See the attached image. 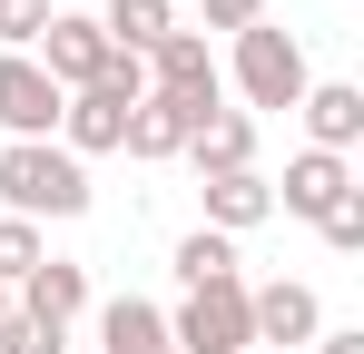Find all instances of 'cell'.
<instances>
[{"label":"cell","mask_w":364,"mask_h":354,"mask_svg":"<svg viewBox=\"0 0 364 354\" xmlns=\"http://www.w3.org/2000/svg\"><path fill=\"white\" fill-rule=\"evenodd\" d=\"M0 217H89V168L60 138H10L0 148Z\"/></svg>","instance_id":"obj_1"},{"label":"cell","mask_w":364,"mask_h":354,"mask_svg":"<svg viewBox=\"0 0 364 354\" xmlns=\"http://www.w3.org/2000/svg\"><path fill=\"white\" fill-rule=\"evenodd\" d=\"M217 79H227V89L246 99V118H256V109H296L315 69H305V40L286 30V20H256V30L227 40V69H217Z\"/></svg>","instance_id":"obj_2"},{"label":"cell","mask_w":364,"mask_h":354,"mask_svg":"<svg viewBox=\"0 0 364 354\" xmlns=\"http://www.w3.org/2000/svg\"><path fill=\"white\" fill-rule=\"evenodd\" d=\"M168 345H178V354H256V325H246V276L197 286L178 315H168Z\"/></svg>","instance_id":"obj_3"},{"label":"cell","mask_w":364,"mask_h":354,"mask_svg":"<svg viewBox=\"0 0 364 354\" xmlns=\"http://www.w3.org/2000/svg\"><path fill=\"white\" fill-rule=\"evenodd\" d=\"M148 89L158 99H178V109H197V128L227 109V79H217V50L197 40V30H168L158 50H148Z\"/></svg>","instance_id":"obj_4"},{"label":"cell","mask_w":364,"mask_h":354,"mask_svg":"<svg viewBox=\"0 0 364 354\" xmlns=\"http://www.w3.org/2000/svg\"><path fill=\"white\" fill-rule=\"evenodd\" d=\"M40 69H50V79H60V99H79V89H99V79H109V30H99V20H89V10H50V30H40Z\"/></svg>","instance_id":"obj_5"},{"label":"cell","mask_w":364,"mask_h":354,"mask_svg":"<svg viewBox=\"0 0 364 354\" xmlns=\"http://www.w3.org/2000/svg\"><path fill=\"white\" fill-rule=\"evenodd\" d=\"M246 325H256V354H305L325 335V305H315V286L276 276V286H246Z\"/></svg>","instance_id":"obj_6"},{"label":"cell","mask_w":364,"mask_h":354,"mask_svg":"<svg viewBox=\"0 0 364 354\" xmlns=\"http://www.w3.org/2000/svg\"><path fill=\"white\" fill-rule=\"evenodd\" d=\"M0 128H10V138H50V128H60V79L30 50H0Z\"/></svg>","instance_id":"obj_7"},{"label":"cell","mask_w":364,"mask_h":354,"mask_svg":"<svg viewBox=\"0 0 364 354\" xmlns=\"http://www.w3.org/2000/svg\"><path fill=\"white\" fill-rule=\"evenodd\" d=\"M345 197H355V158H325V148H296V158H286V187H276V207H286V217L325 227Z\"/></svg>","instance_id":"obj_8"},{"label":"cell","mask_w":364,"mask_h":354,"mask_svg":"<svg viewBox=\"0 0 364 354\" xmlns=\"http://www.w3.org/2000/svg\"><path fill=\"white\" fill-rule=\"evenodd\" d=\"M296 118H305V148L355 158V138H364V89H355V79H305Z\"/></svg>","instance_id":"obj_9"},{"label":"cell","mask_w":364,"mask_h":354,"mask_svg":"<svg viewBox=\"0 0 364 354\" xmlns=\"http://www.w3.org/2000/svg\"><path fill=\"white\" fill-rule=\"evenodd\" d=\"M128 109H138V99H119V89H79V99H60V128H50V138L89 168V158H109L128 138Z\"/></svg>","instance_id":"obj_10"},{"label":"cell","mask_w":364,"mask_h":354,"mask_svg":"<svg viewBox=\"0 0 364 354\" xmlns=\"http://www.w3.org/2000/svg\"><path fill=\"white\" fill-rule=\"evenodd\" d=\"M10 305H20V315H40L50 335H69V325L89 315V266H79V256H40V266H30V286L10 295Z\"/></svg>","instance_id":"obj_11"},{"label":"cell","mask_w":364,"mask_h":354,"mask_svg":"<svg viewBox=\"0 0 364 354\" xmlns=\"http://www.w3.org/2000/svg\"><path fill=\"white\" fill-rule=\"evenodd\" d=\"M187 138H197V109H178V99H158V89H148V99H138V109H128V158H138V168H168V158H187Z\"/></svg>","instance_id":"obj_12"},{"label":"cell","mask_w":364,"mask_h":354,"mask_svg":"<svg viewBox=\"0 0 364 354\" xmlns=\"http://www.w3.org/2000/svg\"><path fill=\"white\" fill-rule=\"evenodd\" d=\"M197 197H207V227H217V236H246V227H266V217H276V177H256V168L197 177Z\"/></svg>","instance_id":"obj_13"},{"label":"cell","mask_w":364,"mask_h":354,"mask_svg":"<svg viewBox=\"0 0 364 354\" xmlns=\"http://www.w3.org/2000/svg\"><path fill=\"white\" fill-rule=\"evenodd\" d=\"M99 354H178V345H168V305L109 295V305H99Z\"/></svg>","instance_id":"obj_14"},{"label":"cell","mask_w":364,"mask_h":354,"mask_svg":"<svg viewBox=\"0 0 364 354\" xmlns=\"http://www.w3.org/2000/svg\"><path fill=\"white\" fill-rule=\"evenodd\" d=\"M187 168H197V177H237V168H256V118H246V109H217L197 138H187Z\"/></svg>","instance_id":"obj_15"},{"label":"cell","mask_w":364,"mask_h":354,"mask_svg":"<svg viewBox=\"0 0 364 354\" xmlns=\"http://www.w3.org/2000/svg\"><path fill=\"white\" fill-rule=\"evenodd\" d=\"M99 30H109V50H128V59H148L168 30H178V0H109V10H89Z\"/></svg>","instance_id":"obj_16"},{"label":"cell","mask_w":364,"mask_h":354,"mask_svg":"<svg viewBox=\"0 0 364 354\" xmlns=\"http://www.w3.org/2000/svg\"><path fill=\"white\" fill-rule=\"evenodd\" d=\"M168 266H178V286H187V295H197V286H227V276H237V236H217V227H187Z\"/></svg>","instance_id":"obj_17"},{"label":"cell","mask_w":364,"mask_h":354,"mask_svg":"<svg viewBox=\"0 0 364 354\" xmlns=\"http://www.w3.org/2000/svg\"><path fill=\"white\" fill-rule=\"evenodd\" d=\"M40 256H50V236L30 227V217H0V286L20 295V286H30V266H40Z\"/></svg>","instance_id":"obj_18"},{"label":"cell","mask_w":364,"mask_h":354,"mask_svg":"<svg viewBox=\"0 0 364 354\" xmlns=\"http://www.w3.org/2000/svg\"><path fill=\"white\" fill-rule=\"evenodd\" d=\"M0 354H69V335H50L40 315H20V305H10V315H0Z\"/></svg>","instance_id":"obj_19"},{"label":"cell","mask_w":364,"mask_h":354,"mask_svg":"<svg viewBox=\"0 0 364 354\" xmlns=\"http://www.w3.org/2000/svg\"><path fill=\"white\" fill-rule=\"evenodd\" d=\"M50 30V0H0V50H40Z\"/></svg>","instance_id":"obj_20"},{"label":"cell","mask_w":364,"mask_h":354,"mask_svg":"<svg viewBox=\"0 0 364 354\" xmlns=\"http://www.w3.org/2000/svg\"><path fill=\"white\" fill-rule=\"evenodd\" d=\"M315 236H325L335 256H364V187H355V197H345V207H335V217H325Z\"/></svg>","instance_id":"obj_21"},{"label":"cell","mask_w":364,"mask_h":354,"mask_svg":"<svg viewBox=\"0 0 364 354\" xmlns=\"http://www.w3.org/2000/svg\"><path fill=\"white\" fill-rule=\"evenodd\" d=\"M197 10H207V30H227V40L266 20V0H197ZM207 30H197V40H207Z\"/></svg>","instance_id":"obj_22"},{"label":"cell","mask_w":364,"mask_h":354,"mask_svg":"<svg viewBox=\"0 0 364 354\" xmlns=\"http://www.w3.org/2000/svg\"><path fill=\"white\" fill-rule=\"evenodd\" d=\"M305 354H364V325H325V335H315Z\"/></svg>","instance_id":"obj_23"},{"label":"cell","mask_w":364,"mask_h":354,"mask_svg":"<svg viewBox=\"0 0 364 354\" xmlns=\"http://www.w3.org/2000/svg\"><path fill=\"white\" fill-rule=\"evenodd\" d=\"M0 315H10V286H0Z\"/></svg>","instance_id":"obj_24"}]
</instances>
